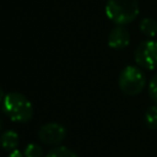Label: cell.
<instances>
[{
    "mask_svg": "<svg viewBox=\"0 0 157 157\" xmlns=\"http://www.w3.org/2000/svg\"><path fill=\"white\" fill-rule=\"evenodd\" d=\"M1 108L4 114L15 123H27L33 117V105L31 101L21 92H9L5 94Z\"/></svg>",
    "mask_w": 157,
    "mask_h": 157,
    "instance_id": "cell-1",
    "label": "cell"
},
{
    "mask_svg": "<svg viewBox=\"0 0 157 157\" xmlns=\"http://www.w3.org/2000/svg\"><path fill=\"white\" fill-rule=\"evenodd\" d=\"M104 11L112 22L117 26H124L137 17L140 6L137 0H107Z\"/></svg>",
    "mask_w": 157,
    "mask_h": 157,
    "instance_id": "cell-2",
    "label": "cell"
},
{
    "mask_svg": "<svg viewBox=\"0 0 157 157\" xmlns=\"http://www.w3.org/2000/svg\"><path fill=\"white\" fill-rule=\"evenodd\" d=\"M118 86L126 96H137L146 86V76L137 66H125L118 76Z\"/></svg>",
    "mask_w": 157,
    "mask_h": 157,
    "instance_id": "cell-3",
    "label": "cell"
},
{
    "mask_svg": "<svg viewBox=\"0 0 157 157\" xmlns=\"http://www.w3.org/2000/svg\"><path fill=\"white\" fill-rule=\"evenodd\" d=\"M135 63L146 70L157 69V40L147 39L141 42L134 52Z\"/></svg>",
    "mask_w": 157,
    "mask_h": 157,
    "instance_id": "cell-4",
    "label": "cell"
},
{
    "mask_svg": "<svg viewBox=\"0 0 157 157\" xmlns=\"http://www.w3.org/2000/svg\"><path fill=\"white\" fill-rule=\"evenodd\" d=\"M39 141L44 145L58 146L66 137V129L59 123H47L40 126L38 131Z\"/></svg>",
    "mask_w": 157,
    "mask_h": 157,
    "instance_id": "cell-5",
    "label": "cell"
},
{
    "mask_svg": "<svg viewBox=\"0 0 157 157\" xmlns=\"http://www.w3.org/2000/svg\"><path fill=\"white\" fill-rule=\"evenodd\" d=\"M107 43L112 49H124L130 43V33L124 26H115L109 32Z\"/></svg>",
    "mask_w": 157,
    "mask_h": 157,
    "instance_id": "cell-6",
    "label": "cell"
},
{
    "mask_svg": "<svg viewBox=\"0 0 157 157\" xmlns=\"http://www.w3.org/2000/svg\"><path fill=\"white\" fill-rule=\"evenodd\" d=\"M20 142V136L16 131L13 130H6L0 135V146L5 151H13L17 148Z\"/></svg>",
    "mask_w": 157,
    "mask_h": 157,
    "instance_id": "cell-7",
    "label": "cell"
},
{
    "mask_svg": "<svg viewBox=\"0 0 157 157\" xmlns=\"http://www.w3.org/2000/svg\"><path fill=\"white\" fill-rule=\"evenodd\" d=\"M140 31L148 38H155L157 36V21L152 17H145L140 22Z\"/></svg>",
    "mask_w": 157,
    "mask_h": 157,
    "instance_id": "cell-8",
    "label": "cell"
},
{
    "mask_svg": "<svg viewBox=\"0 0 157 157\" xmlns=\"http://www.w3.org/2000/svg\"><path fill=\"white\" fill-rule=\"evenodd\" d=\"M145 123L148 129L157 130V104L148 107L145 112Z\"/></svg>",
    "mask_w": 157,
    "mask_h": 157,
    "instance_id": "cell-9",
    "label": "cell"
},
{
    "mask_svg": "<svg viewBox=\"0 0 157 157\" xmlns=\"http://www.w3.org/2000/svg\"><path fill=\"white\" fill-rule=\"evenodd\" d=\"M45 157H80V156L75 151H72L71 148H69V147L58 146V147L52 148L45 155Z\"/></svg>",
    "mask_w": 157,
    "mask_h": 157,
    "instance_id": "cell-10",
    "label": "cell"
},
{
    "mask_svg": "<svg viewBox=\"0 0 157 157\" xmlns=\"http://www.w3.org/2000/svg\"><path fill=\"white\" fill-rule=\"evenodd\" d=\"M23 156L25 157H45L43 153L42 147L38 144H28L23 151Z\"/></svg>",
    "mask_w": 157,
    "mask_h": 157,
    "instance_id": "cell-11",
    "label": "cell"
},
{
    "mask_svg": "<svg viewBox=\"0 0 157 157\" xmlns=\"http://www.w3.org/2000/svg\"><path fill=\"white\" fill-rule=\"evenodd\" d=\"M148 94L151 99L157 104V72L152 76V78L148 82Z\"/></svg>",
    "mask_w": 157,
    "mask_h": 157,
    "instance_id": "cell-12",
    "label": "cell"
},
{
    "mask_svg": "<svg viewBox=\"0 0 157 157\" xmlns=\"http://www.w3.org/2000/svg\"><path fill=\"white\" fill-rule=\"evenodd\" d=\"M7 157H25V156H23V152H21L20 150L16 148V150L9 152V156Z\"/></svg>",
    "mask_w": 157,
    "mask_h": 157,
    "instance_id": "cell-13",
    "label": "cell"
},
{
    "mask_svg": "<svg viewBox=\"0 0 157 157\" xmlns=\"http://www.w3.org/2000/svg\"><path fill=\"white\" fill-rule=\"evenodd\" d=\"M4 97H5V93H4V91H2V88L0 87V103L2 102V99H4Z\"/></svg>",
    "mask_w": 157,
    "mask_h": 157,
    "instance_id": "cell-14",
    "label": "cell"
},
{
    "mask_svg": "<svg viewBox=\"0 0 157 157\" xmlns=\"http://www.w3.org/2000/svg\"><path fill=\"white\" fill-rule=\"evenodd\" d=\"M1 129H2V121H1V119H0V131H1Z\"/></svg>",
    "mask_w": 157,
    "mask_h": 157,
    "instance_id": "cell-15",
    "label": "cell"
}]
</instances>
